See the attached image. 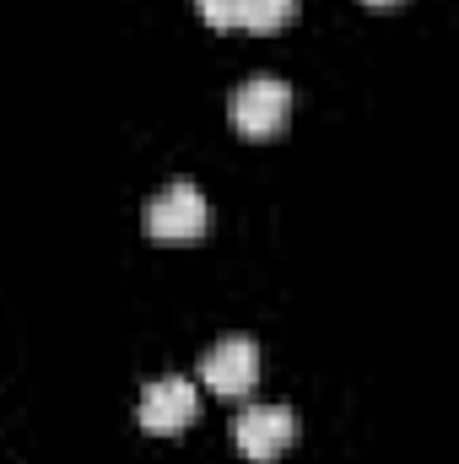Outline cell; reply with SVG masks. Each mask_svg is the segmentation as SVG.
<instances>
[{
    "label": "cell",
    "mask_w": 459,
    "mask_h": 464,
    "mask_svg": "<svg viewBox=\"0 0 459 464\" xmlns=\"http://www.w3.org/2000/svg\"><path fill=\"white\" fill-rule=\"evenodd\" d=\"M232 124L243 130V135H254V140H265V135H276L287 114H292V92H287V82H276V76H249L238 92H232L228 103Z\"/></svg>",
    "instance_id": "3"
},
{
    "label": "cell",
    "mask_w": 459,
    "mask_h": 464,
    "mask_svg": "<svg viewBox=\"0 0 459 464\" xmlns=\"http://www.w3.org/2000/svg\"><path fill=\"white\" fill-rule=\"evenodd\" d=\"M298 16V0H238V27L243 33H276Z\"/></svg>",
    "instance_id": "6"
},
{
    "label": "cell",
    "mask_w": 459,
    "mask_h": 464,
    "mask_svg": "<svg viewBox=\"0 0 459 464\" xmlns=\"http://www.w3.org/2000/svg\"><path fill=\"white\" fill-rule=\"evenodd\" d=\"M367 5H395V0H367Z\"/></svg>",
    "instance_id": "8"
},
{
    "label": "cell",
    "mask_w": 459,
    "mask_h": 464,
    "mask_svg": "<svg viewBox=\"0 0 459 464\" xmlns=\"http://www.w3.org/2000/svg\"><path fill=\"white\" fill-rule=\"evenodd\" d=\"M292 438H298V416H292L287 405H243L238 421H232V443H238V454L254 459V464L281 459V454L292 449Z\"/></svg>",
    "instance_id": "2"
},
{
    "label": "cell",
    "mask_w": 459,
    "mask_h": 464,
    "mask_svg": "<svg viewBox=\"0 0 459 464\" xmlns=\"http://www.w3.org/2000/svg\"><path fill=\"white\" fill-rule=\"evenodd\" d=\"M195 5H200L206 27H217V33H228V27H238V0H195Z\"/></svg>",
    "instance_id": "7"
},
{
    "label": "cell",
    "mask_w": 459,
    "mask_h": 464,
    "mask_svg": "<svg viewBox=\"0 0 459 464\" xmlns=\"http://www.w3.org/2000/svg\"><path fill=\"white\" fill-rule=\"evenodd\" d=\"M195 405H200V394H195L190 378H157V383L141 389L135 416H141L146 432H179V427L195 421Z\"/></svg>",
    "instance_id": "5"
},
{
    "label": "cell",
    "mask_w": 459,
    "mask_h": 464,
    "mask_svg": "<svg viewBox=\"0 0 459 464\" xmlns=\"http://www.w3.org/2000/svg\"><path fill=\"white\" fill-rule=\"evenodd\" d=\"M200 378H206L211 394H222V400H243V394L254 389V378H259V346H254L249 335H228V341H217V346L206 351V362H200Z\"/></svg>",
    "instance_id": "4"
},
{
    "label": "cell",
    "mask_w": 459,
    "mask_h": 464,
    "mask_svg": "<svg viewBox=\"0 0 459 464\" xmlns=\"http://www.w3.org/2000/svg\"><path fill=\"white\" fill-rule=\"evenodd\" d=\"M206 222H211V206L190 179H173L146 200V232L157 243H190L206 232Z\"/></svg>",
    "instance_id": "1"
}]
</instances>
